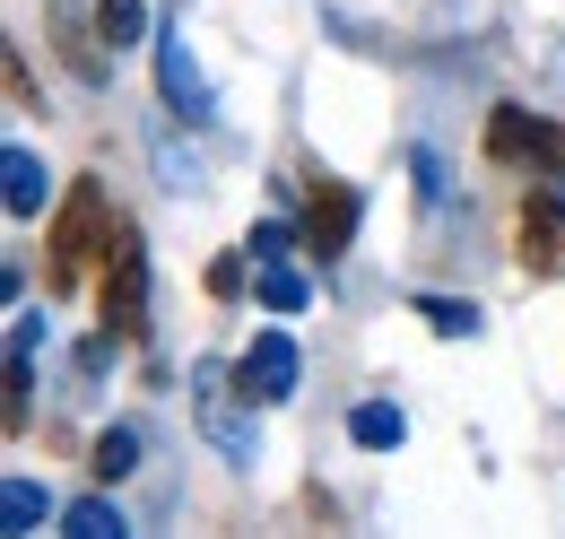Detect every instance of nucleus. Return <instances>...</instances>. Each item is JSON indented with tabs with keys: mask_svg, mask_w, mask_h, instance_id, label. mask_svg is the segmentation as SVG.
<instances>
[{
	"mask_svg": "<svg viewBox=\"0 0 565 539\" xmlns=\"http://www.w3.org/2000/svg\"><path fill=\"white\" fill-rule=\"evenodd\" d=\"M513 262L531 278H557L565 270V192H548V183L522 192V209H513Z\"/></svg>",
	"mask_w": 565,
	"mask_h": 539,
	"instance_id": "nucleus-2",
	"label": "nucleus"
},
{
	"mask_svg": "<svg viewBox=\"0 0 565 539\" xmlns=\"http://www.w3.org/2000/svg\"><path fill=\"white\" fill-rule=\"evenodd\" d=\"M131 462H140V435H122V426H114V435H96V478H122Z\"/></svg>",
	"mask_w": 565,
	"mask_h": 539,
	"instance_id": "nucleus-7",
	"label": "nucleus"
},
{
	"mask_svg": "<svg viewBox=\"0 0 565 539\" xmlns=\"http://www.w3.org/2000/svg\"><path fill=\"white\" fill-rule=\"evenodd\" d=\"M122 226L105 218V192L96 183H71V201H62V218H53V262H44V278L53 287H78V262L96 253V244H114Z\"/></svg>",
	"mask_w": 565,
	"mask_h": 539,
	"instance_id": "nucleus-1",
	"label": "nucleus"
},
{
	"mask_svg": "<svg viewBox=\"0 0 565 539\" xmlns=\"http://www.w3.org/2000/svg\"><path fill=\"white\" fill-rule=\"evenodd\" d=\"M488 157L495 166H565V131H548V123L522 114V105H495L488 114Z\"/></svg>",
	"mask_w": 565,
	"mask_h": 539,
	"instance_id": "nucleus-3",
	"label": "nucleus"
},
{
	"mask_svg": "<svg viewBox=\"0 0 565 539\" xmlns=\"http://www.w3.org/2000/svg\"><path fill=\"white\" fill-rule=\"evenodd\" d=\"M140 305H148V262H140V235L122 226V235L105 244V323L131 339L140 331Z\"/></svg>",
	"mask_w": 565,
	"mask_h": 539,
	"instance_id": "nucleus-4",
	"label": "nucleus"
},
{
	"mask_svg": "<svg viewBox=\"0 0 565 539\" xmlns=\"http://www.w3.org/2000/svg\"><path fill=\"white\" fill-rule=\"evenodd\" d=\"M418 314H426V323H435V331H470V323H479V314H470V305H444V296H426Z\"/></svg>",
	"mask_w": 565,
	"mask_h": 539,
	"instance_id": "nucleus-9",
	"label": "nucleus"
},
{
	"mask_svg": "<svg viewBox=\"0 0 565 539\" xmlns=\"http://www.w3.org/2000/svg\"><path fill=\"white\" fill-rule=\"evenodd\" d=\"M235 374H244V401H287V383H296V348H287V339H253V357H244Z\"/></svg>",
	"mask_w": 565,
	"mask_h": 539,
	"instance_id": "nucleus-6",
	"label": "nucleus"
},
{
	"mask_svg": "<svg viewBox=\"0 0 565 539\" xmlns=\"http://www.w3.org/2000/svg\"><path fill=\"white\" fill-rule=\"evenodd\" d=\"M356 435L365 444H401V409H356Z\"/></svg>",
	"mask_w": 565,
	"mask_h": 539,
	"instance_id": "nucleus-8",
	"label": "nucleus"
},
{
	"mask_svg": "<svg viewBox=\"0 0 565 539\" xmlns=\"http://www.w3.org/2000/svg\"><path fill=\"white\" fill-rule=\"evenodd\" d=\"M349 235H356V192H349V183H322L313 209H305V244L331 262V253H349Z\"/></svg>",
	"mask_w": 565,
	"mask_h": 539,
	"instance_id": "nucleus-5",
	"label": "nucleus"
}]
</instances>
